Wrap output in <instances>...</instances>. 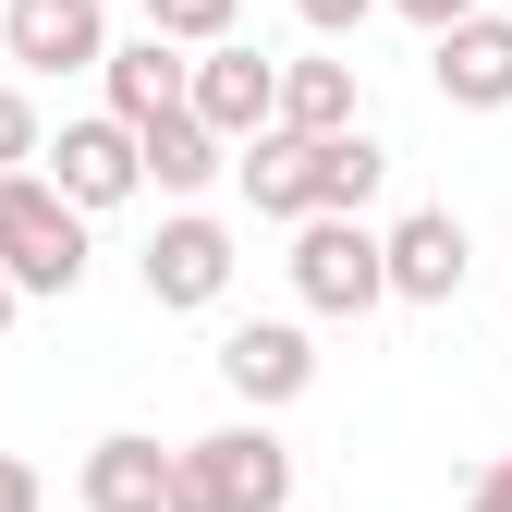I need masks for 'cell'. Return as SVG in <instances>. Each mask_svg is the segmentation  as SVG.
<instances>
[{"mask_svg": "<svg viewBox=\"0 0 512 512\" xmlns=\"http://www.w3.org/2000/svg\"><path fill=\"white\" fill-rule=\"evenodd\" d=\"M281 500H293V452L269 439V415H244V427H208V439H183L171 512H281Z\"/></svg>", "mask_w": 512, "mask_h": 512, "instance_id": "cell-1", "label": "cell"}, {"mask_svg": "<svg viewBox=\"0 0 512 512\" xmlns=\"http://www.w3.org/2000/svg\"><path fill=\"white\" fill-rule=\"evenodd\" d=\"M293 293H305L317 317L391 305V232H366V208H317V220H293Z\"/></svg>", "mask_w": 512, "mask_h": 512, "instance_id": "cell-2", "label": "cell"}, {"mask_svg": "<svg viewBox=\"0 0 512 512\" xmlns=\"http://www.w3.org/2000/svg\"><path fill=\"white\" fill-rule=\"evenodd\" d=\"M0 269L25 293H74L86 281V208L49 171H0Z\"/></svg>", "mask_w": 512, "mask_h": 512, "instance_id": "cell-3", "label": "cell"}, {"mask_svg": "<svg viewBox=\"0 0 512 512\" xmlns=\"http://www.w3.org/2000/svg\"><path fill=\"white\" fill-rule=\"evenodd\" d=\"M49 183H61V196L98 220V208H122V196H147V135H135L122 110L61 122V135H49Z\"/></svg>", "mask_w": 512, "mask_h": 512, "instance_id": "cell-4", "label": "cell"}, {"mask_svg": "<svg viewBox=\"0 0 512 512\" xmlns=\"http://www.w3.org/2000/svg\"><path fill=\"white\" fill-rule=\"evenodd\" d=\"M220 378H232V403L281 415V403L317 391V342L293 330V317H232V330H220Z\"/></svg>", "mask_w": 512, "mask_h": 512, "instance_id": "cell-5", "label": "cell"}, {"mask_svg": "<svg viewBox=\"0 0 512 512\" xmlns=\"http://www.w3.org/2000/svg\"><path fill=\"white\" fill-rule=\"evenodd\" d=\"M0 49H13V74H98L110 13L98 0H0Z\"/></svg>", "mask_w": 512, "mask_h": 512, "instance_id": "cell-6", "label": "cell"}, {"mask_svg": "<svg viewBox=\"0 0 512 512\" xmlns=\"http://www.w3.org/2000/svg\"><path fill=\"white\" fill-rule=\"evenodd\" d=\"M147 305H220L232 293V232L208 220V208H171L159 232H147Z\"/></svg>", "mask_w": 512, "mask_h": 512, "instance_id": "cell-7", "label": "cell"}, {"mask_svg": "<svg viewBox=\"0 0 512 512\" xmlns=\"http://www.w3.org/2000/svg\"><path fill=\"white\" fill-rule=\"evenodd\" d=\"M427 86L452 110H512V13H464L427 37Z\"/></svg>", "mask_w": 512, "mask_h": 512, "instance_id": "cell-8", "label": "cell"}, {"mask_svg": "<svg viewBox=\"0 0 512 512\" xmlns=\"http://www.w3.org/2000/svg\"><path fill=\"white\" fill-rule=\"evenodd\" d=\"M196 110L220 122L232 147H244V135H269V122H281V61H269V49H244V37L196 49Z\"/></svg>", "mask_w": 512, "mask_h": 512, "instance_id": "cell-9", "label": "cell"}, {"mask_svg": "<svg viewBox=\"0 0 512 512\" xmlns=\"http://www.w3.org/2000/svg\"><path fill=\"white\" fill-rule=\"evenodd\" d=\"M464 269H476V244H464L452 208H403V220H391V293H403V305H452Z\"/></svg>", "mask_w": 512, "mask_h": 512, "instance_id": "cell-10", "label": "cell"}, {"mask_svg": "<svg viewBox=\"0 0 512 512\" xmlns=\"http://www.w3.org/2000/svg\"><path fill=\"white\" fill-rule=\"evenodd\" d=\"M171 476H183V452H159L147 427H110L74 488H86V512H171Z\"/></svg>", "mask_w": 512, "mask_h": 512, "instance_id": "cell-11", "label": "cell"}, {"mask_svg": "<svg viewBox=\"0 0 512 512\" xmlns=\"http://www.w3.org/2000/svg\"><path fill=\"white\" fill-rule=\"evenodd\" d=\"M98 86H110V110L122 122H159V110H183L196 98V61H183V37H110V61H98Z\"/></svg>", "mask_w": 512, "mask_h": 512, "instance_id": "cell-12", "label": "cell"}, {"mask_svg": "<svg viewBox=\"0 0 512 512\" xmlns=\"http://www.w3.org/2000/svg\"><path fill=\"white\" fill-rule=\"evenodd\" d=\"M244 196L256 220H317V135H293V122H269V135H244Z\"/></svg>", "mask_w": 512, "mask_h": 512, "instance_id": "cell-13", "label": "cell"}, {"mask_svg": "<svg viewBox=\"0 0 512 512\" xmlns=\"http://www.w3.org/2000/svg\"><path fill=\"white\" fill-rule=\"evenodd\" d=\"M135 135H147V183H159V196H196V183H220V159H232V135H220L196 98L159 110V122H135Z\"/></svg>", "mask_w": 512, "mask_h": 512, "instance_id": "cell-14", "label": "cell"}, {"mask_svg": "<svg viewBox=\"0 0 512 512\" xmlns=\"http://www.w3.org/2000/svg\"><path fill=\"white\" fill-rule=\"evenodd\" d=\"M281 122L293 135H354V61H281Z\"/></svg>", "mask_w": 512, "mask_h": 512, "instance_id": "cell-15", "label": "cell"}, {"mask_svg": "<svg viewBox=\"0 0 512 512\" xmlns=\"http://www.w3.org/2000/svg\"><path fill=\"white\" fill-rule=\"evenodd\" d=\"M378 183H391V147H378L366 122L354 135H317V208H366Z\"/></svg>", "mask_w": 512, "mask_h": 512, "instance_id": "cell-16", "label": "cell"}, {"mask_svg": "<svg viewBox=\"0 0 512 512\" xmlns=\"http://www.w3.org/2000/svg\"><path fill=\"white\" fill-rule=\"evenodd\" d=\"M232 13H244V0H147V25H159V37H183V49H220V37H232Z\"/></svg>", "mask_w": 512, "mask_h": 512, "instance_id": "cell-17", "label": "cell"}, {"mask_svg": "<svg viewBox=\"0 0 512 512\" xmlns=\"http://www.w3.org/2000/svg\"><path fill=\"white\" fill-rule=\"evenodd\" d=\"M25 159H49V122L25 86H0V171H25Z\"/></svg>", "mask_w": 512, "mask_h": 512, "instance_id": "cell-18", "label": "cell"}, {"mask_svg": "<svg viewBox=\"0 0 512 512\" xmlns=\"http://www.w3.org/2000/svg\"><path fill=\"white\" fill-rule=\"evenodd\" d=\"M293 13H305V25H317V37H354V25H366V13H378V0H293Z\"/></svg>", "mask_w": 512, "mask_h": 512, "instance_id": "cell-19", "label": "cell"}, {"mask_svg": "<svg viewBox=\"0 0 512 512\" xmlns=\"http://www.w3.org/2000/svg\"><path fill=\"white\" fill-rule=\"evenodd\" d=\"M49 488H37V464H13V452H0V512H37Z\"/></svg>", "mask_w": 512, "mask_h": 512, "instance_id": "cell-20", "label": "cell"}, {"mask_svg": "<svg viewBox=\"0 0 512 512\" xmlns=\"http://www.w3.org/2000/svg\"><path fill=\"white\" fill-rule=\"evenodd\" d=\"M391 13H415V25L439 37V25H464V13H488V0H391Z\"/></svg>", "mask_w": 512, "mask_h": 512, "instance_id": "cell-21", "label": "cell"}, {"mask_svg": "<svg viewBox=\"0 0 512 512\" xmlns=\"http://www.w3.org/2000/svg\"><path fill=\"white\" fill-rule=\"evenodd\" d=\"M464 512H512V464H488V476H476V500H464Z\"/></svg>", "mask_w": 512, "mask_h": 512, "instance_id": "cell-22", "label": "cell"}, {"mask_svg": "<svg viewBox=\"0 0 512 512\" xmlns=\"http://www.w3.org/2000/svg\"><path fill=\"white\" fill-rule=\"evenodd\" d=\"M13 305H25V281H13V269H0V342H13Z\"/></svg>", "mask_w": 512, "mask_h": 512, "instance_id": "cell-23", "label": "cell"}]
</instances>
